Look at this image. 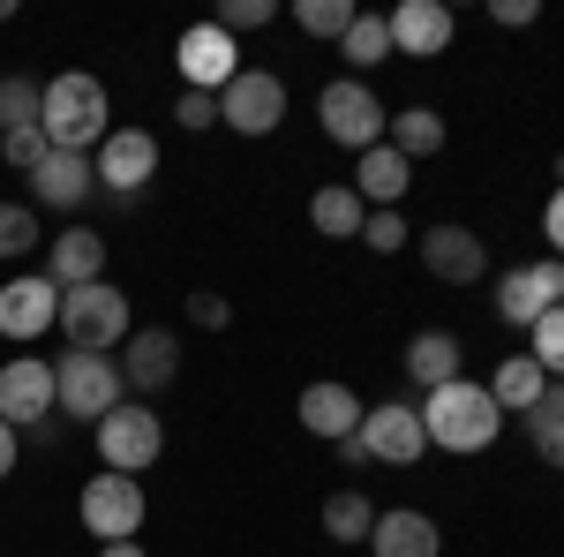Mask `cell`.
I'll return each mask as SVG.
<instances>
[{
  "instance_id": "37",
  "label": "cell",
  "mask_w": 564,
  "mask_h": 557,
  "mask_svg": "<svg viewBox=\"0 0 564 557\" xmlns=\"http://www.w3.org/2000/svg\"><path fill=\"white\" fill-rule=\"evenodd\" d=\"M226 317H234L226 294H188V324H196V332H226Z\"/></svg>"
},
{
  "instance_id": "26",
  "label": "cell",
  "mask_w": 564,
  "mask_h": 557,
  "mask_svg": "<svg viewBox=\"0 0 564 557\" xmlns=\"http://www.w3.org/2000/svg\"><path fill=\"white\" fill-rule=\"evenodd\" d=\"M391 151L414 167V159H436L444 151V114L436 106H406V114H391Z\"/></svg>"
},
{
  "instance_id": "43",
  "label": "cell",
  "mask_w": 564,
  "mask_h": 557,
  "mask_svg": "<svg viewBox=\"0 0 564 557\" xmlns=\"http://www.w3.org/2000/svg\"><path fill=\"white\" fill-rule=\"evenodd\" d=\"M98 557H143V543H98Z\"/></svg>"
},
{
  "instance_id": "44",
  "label": "cell",
  "mask_w": 564,
  "mask_h": 557,
  "mask_svg": "<svg viewBox=\"0 0 564 557\" xmlns=\"http://www.w3.org/2000/svg\"><path fill=\"white\" fill-rule=\"evenodd\" d=\"M8 8H15V0H0V23H8Z\"/></svg>"
},
{
  "instance_id": "19",
  "label": "cell",
  "mask_w": 564,
  "mask_h": 557,
  "mask_svg": "<svg viewBox=\"0 0 564 557\" xmlns=\"http://www.w3.org/2000/svg\"><path fill=\"white\" fill-rule=\"evenodd\" d=\"M45 279L68 294V287H90V279H106V234H90V226H68L61 242H45Z\"/></svg>"
},
{
  "instance_id": "15",
  "label": "cell",
  "mask_w": 564,
  "mask_h": 557,
  "mask_svg": "<svg viewBox=\"0 0 564 557\" xmlns=\"http://www.w3.org/2000/svg\"><path fill=\"white\" fill-rule=\"evenodd\" d=\"M53 324H61V287H53L45 271L0 287V340H39Z\"/></svg>"
},
{
  "instance_id": "40",
  "label": "cell",
  "mask_w": 564,
  "mask_h": 557,
  "mask_svg": "<svg viewBox=\"0 0 564 557\" xmlns=\"http://www.w3.org/2000/svg\"><path fill=\"white\" fill-rule=\"evenodd\" d=\"M489 15H497V23H512V31H520V23H534V0H497V8H489Z\"/></svg>"
},
{
  "instance_id": "41",
  "label": "cell",
  "mask_w": 564,
  "mask_h": 557,
  "mask_svg": "<svg viewBox=\"0 0 564 557\" xmlns=\"http://www.w3.org/2000/svg\"><path fill=\"white\" fill-rule=\"evenodd\" d=\"M332 452H339V460H347V468H361V460H369V444H361V429H354V437H339V444H332Z\"/></svg>"
},
{
  "instance_id": "31",
  "label": "cell",
  "mask_w": 564,
  "mask_h": 557,
  "mask_svg": "<svg viewBox=\"0 0 564 557\" xmlns=\"http://www.w3.org/2000/svg\"><path fill=\"white\" fill-rule=\"evenodd\" d=\"M39 249V212L31 204H0V257H31Z\"/></svg>"
},
{
  "instance_id": "9",
  "label": "cell",
  "mask_w": 564,
  "mask_h": 557,
  "mask_svg": "<svg viewBox=\"0 0 564 557\" xmlns=\"http://www.w3.org/2000/svg\"><path fill=\"white\" fill-rule=\"evenodd\" d=\"M53 407H61L53 362H39V354H15V362H0V422H8V429H39Z\"/></svg>"
},
{
  "instance_id": "20",
  "label": "cell",
  "mask_w": 564,
  "mask_h": 557,
  "mask_svg": "<svg viewBox=\"0 0 564 557\" xmlns=\"http://www.w3.org/2000/svg\"><path fill=\"white\" fill-rule=\"evenodd\" d=\"M369 550H377V557H436V550H444V535H436L430 513L399 505V513H377V527H369Z\"/></svg>"
},
{
  "instance_id": "29",
  "label": "cell",
  "mask_w": 564,
  "mask_h": 557,
  "mask_svg": "<svg viewBox=\"0 0 564 557\" xmlns=\"http://www.w3.org/2000/svg\"><path fill=\"white\" fill-rule=\"evenodd\" d=\"M39 106H45V84H31V76H0V136L39 129Z\"/></svg>"
},
{
  "instance_id": "2",
  "label": "cell",
  "mask_w": 564,
  "mask_h": 557,
  "mask_svg": "<svg viewBox=\"0 0 564 557\" xmlns=\"http://www.w3.org/2000/svg\"><path fill=\"white\" fill-rule=\"evenodd\" d=\"M106 84L98 76H53L45 84V106H39V129L53 151H98L106 143Z\"/></svg>"
},
{
  "instance_id": "38",
  "label": "cell",
  "mask_w": 564,
  "mask_h": 557,
  "mask_svg": "<svg viewBox=\"0 0 564 557\" xmlns=\"http://www.w3.org/2000/svg\"><path fill=\"white\" fill-rule=\"evenodd\" d=\"M527 437H534V452H542L550 468H564V422H527Z\"/></svg>"
},
{
  "instance_id": "17",
  "label": "cell",
  "mask_w": 564,
  "mask_h": 557,
  "mask_svg": "<svg viewBox=\"0 0 564 557\" xmlns=\"http://www.w3.org/2000/svg\"><path fill=\"white\" fill-rule=\"evenodd\" d=\"M181 369V340L166 332V324H151V332H129L121 340V385L135 392H166Z\"/></svg>"
},
{
  "instance_id": "25",
  "label": "cell",
  "mask_w": 564,
  "mask_h": 557,
  "mask_svg": "<svg viewBox=\"0 0 564 557\" xmlns=\"http://www.w3.org/2000/svg\"><path fill=\"white\" fill-rule=\"evenodd\" d=\"M308 218H316V234H332V242H361L369 204L354 196L347 181H332V189H316V196H308Z\"/></svg>"
},
{
  "instance_id": "1",
  "label": "cell",
  "mask_w": 564,
  "mask_h": 557,
  "mask_svg": "<svg viewBox=\"0 0 564 557\" xmlns=\"http://www.w3.org/2000/svg\"><path fill=\"white\" fill-rule=\"evenodd\" d=\"M422 429H430V444H444V452H489L505 437V407L489 399V385L452 377V385H436L422 399Z\"/></svg>"
},
{
  "instance_id": "34",
  "label": "cell",
  "mask_w": 564,
  "mask_h": 557,
  "mask_svg": "<svg viewBox=\"0 0 564 557\" xmlns=\"http://www.w3.org/2000/svg\"><path fill=\"white\" fill-rule=\"evenodd\" d=\"M271 15H279L271 0H226V8H218L212 23H218V31H226V39H234V31H263Z\"/></svg>"
},
{
  "instance_id": "21",
  "label": "cell",
  "mask_w": 564,
  "mask_h": 557,
  "mask_svg": "<svg viewBox=\"0 0 564 557\" xmlns=\"http://www.w3.org/2000/svg\"><path fill=\"white\" fill-rule=\"evenodd\" d=\"M302 429H308V437H324V444H339V437L361 429V399H354L347 385H332V377H324V385L302 392Z\"/></svg>"
},
{
  "instance_id": "11",
  "label": "cell",
  "mask_w": 564,
  "mask_h": 557,
  "mask_svg": "<svg viewBox=\"0 0 564 557\" xmlns=\"http://www.w3.org/2000/svg\"><path fill=\"white\" fill-rule=\"evenodd\" d=\"M174 61H181V90H212V98L234 84V76H241V45L226 39L218 23H196V31H181Z\"/></svg>"
},
{
  "instance_id": "42",
  "label": "cell",
  "mask_w": 564,
  "mask_h": 557,
  "mask_svg": "<svg viewBox=\"0 0 564 557\" xmlns=\"http://www.w3.org/2000/svg\"><path fill=\"white\" fill-rule=\"evenodd\" d=\"M8 474H15V429L0 422V482H8Z\"/></svg>"
},
{
  "instance_id": "4",
  "label": "cell",
  "mask_w": 564,
  "mask_h": 557,
  "mask_svg": "<svg viewBox=\"0 0 564 557\" xmlns=\"http://www.w3.org/2000/svg\"><path fill=\"white\" fill-rule=\"evenodd\" d=\"M316 121H324V136H332V143H347L354 159H361V151H377V143H384V129H391L384 98L361 84V76L324 84V98H316Z\"/></svg>"
},
{
  "instance_id": "5",
  "label": "cell",
  "mask_w": 564,
  "mask_h": 557,
  "mask_svg": "<svg viewBox=\"0 0 564 557\" xmlns=\"http://www.w3.org/2000/svg\"><path fill=\"white\" fill-rule=\"evenodd\" d=\"M159 452H166V422H159L143 399H121V407L98 422V460L113 474H143Z\"/></svg>"
},
{
  "instance_id": "32",
  "label": "cell",
  "mask_w": 564,
  "mask_h": 557,
  "mask_svg": "<svg viewBox=\"0 0 564 557\" xmlns=\"http://www.w3.org/2000/svg\"><path fill=\"white\" fill-rule=\"evenodd\" d=\"M527 354L542 362V377H557V385H564V301L534 324V346H527Z\"/></svg>"
},
{
  "instance_id": "35",
  "label": "cell",
  "mask_w": 564,
  "mask_h": 557,
  "mask_svg": "<svg viewBox=\"0 0 564 557\" xmlns=\"http://www.w3.org/2000/svg\"><path fill=\"white\" fill-rule=\"evenodd\" d=\"M45 151H53V143H45V129H15V136H0V159H8V167H39Z\"/></svg>"
},
{
  "instance_id": "10",
  "label": "cell",
  "mask_w": 564,
  "mask_h": 557,
  "mask_svg": "<svg viewBox=\"0 0 564 557\" xmlns=\"http://www.w3.org/2000/svg\"><path fill=\"white\" fill-rule=\"evenodd\" d=\"M557 301H564V264L557 257L520 264V271H505V279H497V317H505V324H527V332H534Z\"/></svg>"
},
{
  "instance_id": "22",
  "label": "cell",
  "mask_w": 564,
  "mask_h": 557,
  "mask_svg": "<svg viewBox=\"0 0 564 557\" xmlns=\"http://www.w3.org/2000/svg\"><path fill=\"white\" fill-rule=\"evenodd\" d=\"M406 181H414V167L391 151V143H377V151H361V167H354V196L361 204H377V212H399V196H406Z\"/></svg>"
},
{
  "instance_id": "6",
  "label": "cell",
  "mask_w": 564,
  "mask_h": 557,
  "mask_svg": "<svg viewBox=\"0 0 564 557\" xmlns=\"http://www.w3.org/2000/svg\"><path fill=\"white\" fill-rule=\"evenodd\" d=\"M53 385H61V415H76V422L98 429L121 407V362H106V354H68V362H53Z\"/></svg>"
},
{
  "instance_id": "7",
  "label": "cell",
  "mask_w": 564,
  "mask_h": 557,
  "mask_svg": "<svg viewBox=\"0 0 564 557\" xmlns=\"http://www.w3.org/2000/svg\"><path fill=\"white\" fill-rule=\"evenodd\" d=\"M76 513H84V527L98 543H135V527H143L151 505H143V482H135V474L106 468L98 482H84V505H76Z\"/></svg>"
},
{
  "instance_id": "12",
  "label": "cell",
  "mask_w": 564,
  "mask_h": 557,
  "mask_svg": "<svg viewBox=\"0 0 564 557\" xmlns=\"http://www.w3.org/2000/svg\"><path fill=\"white\" fill-rule=\"evenodd\" d=\"M361 444H369V460H384V468H406V460H422V444H430V429H422V407H406V399H384V407H369V415H361Z\"/></svg>"
},
{
  "instance_id": "8",
  "label": "cell",
  "mask_w": 564,
  "mask_h": 557,
  "mask_svg": "<svg viewBox=\"0 0 564 557\" xmlns=\"http://www.w3.org/2000/svg\"><path fill=\"white\" fill-rule=\"evenodd\" d=\"M218 121L234 136H271L286 121V84H279L271 68H241L234 84L218 90Z\"/></svg>"
},
{
  "instance_id": "13",
  "label": "cell",
  "mask_w": 564,
  "mask_h": 557,
  "mask_svg": "<svg viewBox=\"0 0 564 557\" xmlns=\"http://www.w3.org/2000/svg\"><path fill=\"white\" fill-rule=\"evenodd\" d=\"M422 264H430V279H444V287H475L481 271H489V242H481L475 226H430L422 234Z\"/></svg>"
},
{
  "instance_id": "23",
  "label": "cell",
  "mask_w": 564,
  "mask_h": 557,
  "mask_svg": "<svg viewBox=\"0 0 564 557\" xmlns=\"http://www.w3.org/2000/svg\"><path fill=\"white\" fill-rule=\"evenodd\" d=\"M542 385H550V377H542V362H534V354H505V362L489 369V399H497L505 415H527V407L542 399Z\"/></svg>"
},
{
  "instance_id": "39",
  "label": "cell",
  "mask_w": 564,
  "mask_h": 557,
  "mask_svg": "<svg viewBox=\"0 0 564 557\" xmlns=\"http://www.w3.org/2000/svg\"><path fill=\"white\" fill-rule=\"evenodd\" d=\"M542 234H550V257L564 264V189L550 196V212H542Z\"/></svg>"
},
{
  "instance_id": "33",
  "label": "cell",
  "mask_w": 564,
  "mask_h": 557,
  "mask_svg": "<svg viewBox=\"0 0 564 557\" xmlns=\"http://www.w3.org/2000/svg\"><path fill=\"white\" fill-rule=\"evenodd\" d=\"M406 242H414V234H406V218H399V212H369V218H361V249H369V257H399Z\"/></svg>"
},
{
  "instance_id": "18",
  "label": "cell",
  "mask_w": 564,
  "mask_h": 557,
  "mask_svg": "<svg viewBox=\"0 0 564 557\" xmlns=\"http://www.w3.org/2000/svg\"><path fill=\"white\" fill-rule=\"evenodd\" d=\"M90 151H45L39 167H31V196H39L45 212H76L90 196Z\"/></svg>"
},
{
  "instance_id": "3",
  "label": "cell",
  "mask_w": 564,
  "mask_h": 557,
  "mask_svg": "<svg viewBox=\"0 0 564 557\" xmlns=\"http://www.w3.org/2000/svg\"><path fill=\"white\" fill-rule=\"evenodd\" d=\"M129 332H135L129 294L113 279H90V287H68L61 294V340H68V354H106V346H121Z\"/></svg>"
},
{
  "instance_id": "36",
  "label": "cell",
  "mask_w": 564,
  "mask_h": 557,
  "mask_svg": "<svg viewBox=\"0 0 564 557\" xmlns=\"http://www.w3.org/2000/svg\"><path fill=\"white\" fill-rule=\"evenodd\" d=\"M174 121H181V129H218V98H212V90H181Z\"/></svg>"
},
{
  "instance_id": "16",
  "label": "cell",
  "mask_w": 564,
  "mask_h": 557,
  "mask_svg": "<svg viewBox=\"0 0 564 557\" xmlns=\"http://www.w3.org/2000/svg\"><path fill=\"white\" fill-rule=\"evenodd\" d=\"M391 31V53H414V61H430V53H444L452 45V31H459V15L444 8V0H399L384 15Z\"/></svg>"
},
{
  "instance_id": "24",
  "label": "cell",
  "mask_w": 564,
  "mask_h": 557,
  "mask_svg": "<svg viewBox=\"0 0 564 557\" xmlns=\"http://www.w3.org/2000/svg\"><path fill=\"white\" fill-rule=\"evenodd\" d=\"M406 377L422 392L452 385V377H459V340H452V332H414V340H406Z\"/></svg>"
},
{
  "instance_id": "30",
  "label": "cell",
  "mask_w": 564,
  "mask_h": 557,
  "mask_svg": "<svg viewBox=\"0 0 564 557\" xmlns=\"http://www.w3.org/2000/svg\"><path fill=\"white\" fill-rule=\"evenodd\" d=\"M354 15H361L354 0H294V23H302L308 39H347Z\"/></svg>"
},
{
  "instance_id": "27",
  "label": "cell",
  "mask_w": 564,
  "mask_h": 557,
  "mask_svg": "<svg viewBox=\"0 0 564 557\" xmlns=\"http://www.w3.org/2000/svg\"><path fill=\"white\" fill-rule=\"evenodd\" d=\"M339 61H347L354 76L369 84V68H384V61H391V31H384V15H354L347 39H339Z\"/></svg>"
},
{
  "instance_id": "28",
  "label": "cell",
  "mask_w": 564,
  "mask_h": 557,
  "mask_svg": "<svg viewBox=\"0 0 564 557\" xmlns=\"http://www.w3.org/2000/svg\"><path fill=\"white\" fill-rule=\"evenodd\" d=\"M369 527H377V505L361 490H332L324 497V535L332 543H369Z\"/></svg>"
},
{
  "instance_id": "14",
  "label": "cell",
  "mask_w": 564,
  "mask_h": 557,
  "mask_svg": "<svg viewBox=\"0 0 564 557\" xmlns=\"http://www.w3.org/2000/svg\"><path fill=\"white\" fill-rule=\"evenodd\" d=\"M90 173H98L113 196H135V189L159 173V136H143V129H106V143H98Z\"/></svg>"
}]
</instances>
